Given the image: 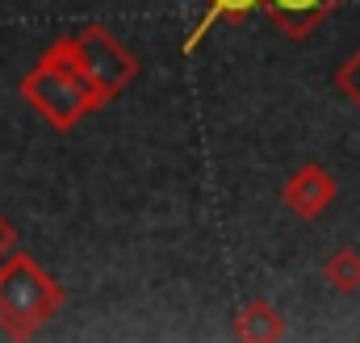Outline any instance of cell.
<instances>
[{"instance_id":"6da1fadb","label":"cell","mask_w":360,"mask_h":343,"mask_svg":"<svg viewBox=\"0 0 360 343\" xmlns=\"http://www.w3.org/2000/svg\"><path fill=\"white\" fill-rule=\"evenodd\" d=\"M17 92H21V101H25L34 113H42V122H46L51 130H59V134L76 130L84 117H92L96 109L109 105V96L92 84L89 76H84V67L72 59V51H68L63 38L51 42V46L38 55V63L21 76Z\"/></svg>"},{"instance_id":"7a4b0ae2","label":"cell","mask_w":360,"mask_h":343,"mask_svg":"<svg viewBox=\"0 0 360 343\" xmlns=\"http://www.w3.org/2000/svg\"><path fill=\"white\" fill-rule=\"evenodd\" d=\"M63 302H68L63 285L30 252L13 247L0 259V335H8V339L38 335L63 310Z\"/></svg>"},{"instance_id":"3957f363","label":"cell","mask_w":360,"mask_h":343,"mask_svg":"<svg viewBox=\"0 0 360 343\" xmlns=\"http://www.w3.org/2000/svg\"><path fill=\"white\" fill-rule=\"evenodd\" d=\"M63 42H68V51H72V59L84 67V76H89L109 101L122 96L126 88L139 80V72H143V67H139V55H134L109 25H101V21L80 25V30L68 34Z\"/></svg>"},{"instance_id":"277c9868","label":"cell","mask_w":360,"mask_h":343,"mask_svg":"<svg viewBox=\"0 0 360 343\" xmlns=\"http://www.w3.org/2000/svg\"><path fill=\"white\" fill-rule=\"evenodd\" d=\"M335 197H340V180L323 168V164H314V160L302 164V168L281 184V205H285L289 214H297L302 222L323 218V214L335 205Z\"/></svg>"},{"instance_id":"5b68a950","label":"cell","mask_w":360,"mask_h":343,"mask_svg":"<svg viewBox=\"0 0 360 343\" xmlns=\"http://www.w3.org/2000/svg\"><path fill=\"white\" fill-rule=\"evenodd\" d=\"M340 4H344V0H264V13H269V21L285 34V38L302 42V38H310Z\"/></svg>"},{"instance_id":"8992f818","label":"cell","mask_w":360,"mask_h":343,"mask_svg":"<svg viewBox=\"0 0 360 343\" xmlns=\"http://www.w3.org/2000/svg\"><path fill=\"white\" fill-rule=\"evenodd\" d=\"M285 314L272 306L269 297H252L239 314H235V339L248 343H276L285 339Z\"/></svg>"},{"instance_id":"52a82bcc","label":"cell","mask_w":360,"mask_h":343,"mask_svg":"<svg viewBox=\"0 0 360 343\" xmlns=\"http://www.w3.org/2000/svg\"><path fill=\"white\" fill-rule=\"evenodd\" d=\"M256 8H264V0H205V17L188 30V38H184V46H180V55H193L218 21H248Z\"/></svg>"},{"instance_id":"ba28073f","label":"cell","mask_w":360,"mask_h":343,"mask_svg":"<svg viewBox=\"0 0 360 343\" xmlns=\"http://www.w3.org/2000/svg\"><path fill=\"white\" fill-rule=\"evenodd\" d=\"M323 280L335 293H360V247H335L323 259Z\"/></svg>"},{"instance_id":"9c48e42d","label":"cell","mask_w":360,"mask_h":343,"mask_svg":"<svg viewBox=\"0 0 360 343\" xmlns=\"http://www.w3.org/2000/svg\"><path fill=\"white\" fill-rule=\"evenodd\" d=\"M335 92L348 101V105H356L360 109V46L335 67Z\"/></svg>"},{"instance_id":"30bf717a","label":"cell","mask_w":360,"mask_h":343,"mask_svg":"<svg viewBox=\"0 0 360 343\" xmlns=\"http://www.w3.org/2000/svg\"><path fill=\"white\" fill-rule=\"evenodd\" d=\"M13 247H17V226H13V222H8V218L0 214V259L8 256Z\"/></svg>"}]
</instances>
